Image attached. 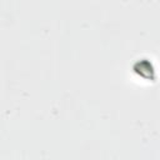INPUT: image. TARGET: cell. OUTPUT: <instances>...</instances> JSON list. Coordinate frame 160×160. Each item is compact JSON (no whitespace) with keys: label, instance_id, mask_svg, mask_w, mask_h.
I'll use <instances>...</instances> for the list:
<instances>
[{"label":"cell","instance_id":"6da1fadb","mask_svg":"<svg viewBox=\"0 0 160 160\" xmlns=\"http://www.w3.org/2000/svg\"><path fill=\"white\" fill-rule=\"evenodd\" d=\"M134 71L139 74L145 80H154L155 79V69L150 60L148 59H138L134 62Z\"/></svg>","mask_w":160,"mask_h":160}]
</instances>
